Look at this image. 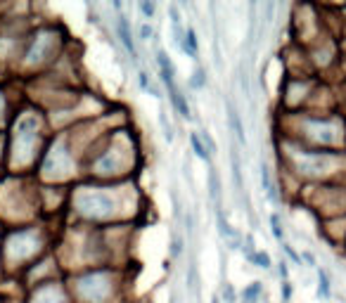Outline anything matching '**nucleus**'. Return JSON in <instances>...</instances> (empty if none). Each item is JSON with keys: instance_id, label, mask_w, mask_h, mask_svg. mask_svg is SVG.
Listing matches in <instances>:
<instances>
[{"instance_id": "f3484780", "label": "nucleus", "mask_w": 346, "mask_h": 303, "mask_svg": "<svg viewBox=\"0 0 346 303\" xmlns=\"http://www.w3.org/2000/svg\"><path fill=\"white\" fill-rule=\"evenodd\" d=\"M202 142H204V147H209V152H216V145H214L209 133H202Z\"/></svg>"}, {"instance_id": "f257e3e1", "label": "nucleus", "mask_w": 346, "mask_h": 303, "mask_svg": "<svg viewBox=\"0 0 346 303\" xmlns=\"http://www.w3.org/2000/svg\"><path fill=\"white\" fill-rule=\"evenodd\" d=\"M78 208L86 211V213H93V216H107L112 213V199L105 195H81L78 197Z\"/></svg>"}, {"instance_id": "ddd939ff", "label": "nucleus", "mask_w": 346, "mask_h": 303, "mask_svg": "<svg viewBox=\"0 0 346 303\" xmlns=\"http://www.w3.org/2000/svg\"><path fill=\"white\" fill-rule=\"evenodd\" d=\"M232 175H235V185H237V190H242V173H239V159H237V154H232Z\"/></svg>"}, {"instance_id": "aec40b11", "label": "nucleus", "mask_w": 346, "mask_h": 303, "mask_svg": "<svg viewBox=\"0 0 346 303\" xmlns=\"http://www.w3.org/2000/svg\"><path fill=\"white\" fill-rule=\"evenodd\" d=\"M282 296H285V301H289V296H292V287H289V282H285V284H282Z\"/></svg>"}, {"instance_id": "20e7f679", "label": "nucleus", "mask_w": 346, "mask_h": 303, "mask_svg": "<svg viewBox=\"0 0 346 303\" xmlns=\"http://www.w3.org/2000/svg\"><path fill=\"white\" fill-rule=\"evenodd\" d=\"M261 185H263V190H266L268 199H271V202H278L275 187H273V183H271V171H268V166H266V163L261 166Z\"/></svg>"}, {"instance_id": "412c9836", "label": "nucleus", "mask_w": 346, "mask_h": 303, "mask_svg": "<svg viewBox=\"0 0 346 303\" xmlns=\"http://www.w3.org/2000/svg\"><path fill=\"white\" fill-rule=\"evenodd\" d=\"M226 299H228L230 303L235 301V292H232V287H230V284H226Z\"/></svg>"}, {"instance_id": "7ed1b4c3", "label": "nucleus", "mask_w": 346, "mask_h": 303, "mask_svg": "<svg viewBox=\"0 0 346 303\" xmlns=\"http://www.w3.org/2000/svg\"><path fill=\"white\" fill-rule=\"evenodd\" d=\"M180 50H183L185 54H190V57H197V36H195V29H187V31H185V38H183Z\"/></svg>"}, {"instance_id": "0eeeda50", "label": "nucleus", "mask_w": 346, "mask_h": 303, "mask_svg": "<svg viewBox=\"0 0 346 303\" xmlns=\"http://www.w3.org/2000/svg\"><path fill=\"white\" fill-rule=\"evenodd\" d=\"M190 142H192V150H195V154L199 156V159H209V152H206V147H204V142H202V138L199 135H190Z\"/></svg>"}, {"instance_id": "39448f33", "label": "nucleus", "mask_w": 346, "mask_h": 303, "mask_svg": "<svg viewBox=\"0 0 346 303\" xmlns=\"http://www.w3.org/2000/svg\"><path fill=\"white\" fill-rule=\"evenodd\" d=\"M218 232H221V235H223L226 239H237V232L228 225V220L223 218V213H221V211H218Z\"/></svg>"}, {"instance_id": "f03ea898", "label": "nucleus", "mask_w": 346, "mask_h": 303, "mask_svg": "<svg viewBox=\"0 0 346 303\" xmlns=\"http://www.w3.org/2000/svg\"><path fill=\"white\" fill-rule=\"evenodd\" d=\"M119 36H121V43L126 45V50L130 52V57L135 59V57H138V50H135V43H133V36H130V29H128L126 17H119Z\"/></svg>"}, {"instance_id": "dca6fc26", "label": "nucleus", "mask_w": 346, "mask_h": 303, "mask_svg": "<svg viewBox=\"0 0 346 303\" xmlns=\"http://www.w3.org/2000/svg\"><path fill=\"white\" fill-rule=\"evenodd\" d=\"M192 86H195V88H202V86H204V71H202V69H197V71H195Z\"/></svg>"}, {"instance_id": "6e6552de", "label": "nucleus", "mask_w": 346, "mask_h": 303, "mask_svg": "<svg viewBox=\"0 0 346 303\" xmlns=\"http://www.w3.org/2000/svg\"><path fill=\"white\" fill-rule=\"evenodd\" d=\"M249 260H254V263H256L259 268H263V270H268V268H271V256H268V253H263V251L254 253Z\"/></svg>"}, {"instance_id": "9b49d317", "label": "nucleus", "mask_w": 346, "mask_h": 303, "mask_svg": "<svg viewBox=\"0 0 346 303\" xmlns=\"http://www.w3.org/2000/svg\"><path fill=\"white\" fill-rule=\"evenodd\" d=\"M209 187H211V197H214V199H218V190H221V185H218V175H216V171H214V168L209 171Z\"/></svg>"}, {"instance_id": "6ab92c4d", "label": "nucleus", "mask_w": 346, "mask_h": 303, "mask_svg": "<svg viewBox=\"0 0 346 303\" xmlns=\"http://www.w3.org/2000/svg\"><path fill=\"white\" fill-rule=\"evenodd\" d=\"M282 249H285V253H287V256H289V258H292L294 263H301V258H299V256L294 253V249H292V247H287V244H282Z\"/></svg>"}, {"instance_id": "a211bd4d", "label": "nucleus", "mask_w": 346, "mask_h": 303, "mask_svg": "<svg viewBox=\"0 0 346 303\" xmlns=\"http://www.w3.org/2000/svg\"><path fill=\"white\" fill-rule=\"evenodd\" d=\"M140 38H142V41H150V38H152V26H150V24H142V26H140Z\"/></svg>"}, {"instance_id": "9d476101", "label": "nucleus", "mask_w": 346, "mask_h": 303, "mask_svg": "<svg viewBox=\"0 0 346 303\" xmlns=\"http://www.w3.org/2000/svg\"><path fill=\"white\" fill-rule=\"evenodd\" d=\"M318 277H320V289H318V296H320V299H330V282H327V275L320 270V272H318Z\"/></svg>"}, {"instance_id": "f8f14e48", "label": "nucleus", "mask_w": 346, "mask_h": 303, "mask_svg": "<svg viewBox=\"0 0 346 303\" xmlns=\"http://www.w3.org/2000/svg\"><path fill=\"white\" fill-rule=\"evenodd\" d=\"M159 123H162V128H164V138L171 142L173 140V128H171V123L166 121V116H164V109L159 111Z\"/></svg>"}, {"instance_id": "b1692460", "label": "nucleus", "mask_w": 346, "mask_h": 303, "mask_svg": "<svg viewBox=\"0 0 346 303\" xmlns=\"http://www.w3.org/2000/svg\"><path fill=\"white\" fill-rule=\"evenodd\" d=\"M211 303H218V299H214V301H211Z\"/></svg>"}, {"instance_id": "423d86ee", "label": "nucleus", "mask_w": 346, "mask_h": 303, "mask_svg": "<svg viewBox=\"0 0 346 303\" xmlns=\"http://www.w3.org/2000/svg\"><path fill=\"white\" fill-rule=\"evenodd\" d=\"M230 123H232V128H235V133H237V140L244 145V142H247V138H244V128H242V121H239L235 109H230Z\"/></svg>"}, {"instance_id": "2eb2a0df", "label": "nucleus", "mask_w": 346, "mask_h": 303, "mask_svg": "<svg viewBox=\"0 0 346 303\" xmlns=\"http://www.w3.org/2000/svg\"><path fill=\"white\" fill-rule=\"evenodd\" d=\"M140 12L150 19L152 14H154V2H140Z\"/></svg>"}, {"instance_id": "4be33fe9", "label": "nucleus", "mask_w": 346, "mask_h": 303, "mask_svg": "<svg viewBox=\"0 0 346 303\" xmlns=\"http://www.w3.org/2000/svg\"><path fill=\"white\" fill-rule=\"evenodd\" d=\"M178 253H180V239L173 242V256H178Z\"/></svg>"}, {"instance_id": "5701e85b", "label": "nucleus", "mask_w": 346, "mask_h": 303, "mask_svg": "<svg viewBox=\"0 0 346 303\" xmlns=\"http://www.w3.org/2000/svg\"><path fill=\"white\" fill-rule=\"evenodd\" d=\"M280 275L282 277H287V263H280Z\"/></svg>"}, {"instance_id": "1a4fd4ad", "label": "nucleus", "mask_w": 346, "mask_h": 303, "mask_svg": "<svg viewBox=\"0 0 346 303\" xmlns=\"http://www.w3.org/2000/svg\"><path fill=\"white\" fill-rule=\"evenodd\" d=\"M259 294H261V282H254L249 289H244V303H254Z\"/></svg>"}, {"instance_id": "4468645a", "label": "nucleus", "mask_w": 346, "mask_h": 303, "mask_svg": "<svg viewBox=\"0 0 346 303\" xmlns=\"http://www.w3.org/2000/svg\"><path fill=\"white\" fill-rule=\"evenodd\" d=\"M271 225H273V235H275V239H282V227H280V218L273 216L271 218Z\"/></svg>"}]
</instances>
